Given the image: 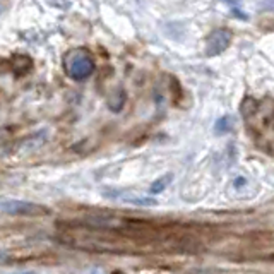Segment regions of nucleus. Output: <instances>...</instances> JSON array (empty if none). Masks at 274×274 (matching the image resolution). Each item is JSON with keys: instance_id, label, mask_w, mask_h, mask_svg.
<instances>
[{"instance_id": "obj_5", "label": "nucleus", "mask_w": 274, "mask_h": 274, "mask_svg": "<svg viewBox=\"0 0 274 274\" xmlns=\"http://www.w3.org/2000/svg\"><path fill=\"white\" fill-rule=\"evenodd\" d=\"M233 124H235L233 117H229V115H225V117H221L220 120L214 124V134H218V136L228 134V132L233 131Z\"/></svg>"}, {"instance_id": "obj_12", "label": "nucleus", "mask_w": 274, "mask_h": 274, "mask_svg": "<svg viewBox=\"0 0 274 274\" xmlns=\"http://www.w3.org/2000/svg\"><path fill=\"white\" fill-rule=\"evenodd\" d=\"M7 134H9V131H7V129H0V140H2Z\"/></svg>"}, {"instance_id": "obj_14", "label": "nucleus", "mask_w": 274, "mask_h": 274, "mask_svg": "<svg viewBox=\"0 0 274 274\" xmlns=\"http://www.w3.org/2000/svg\"><path fill=\"white\" fill-rule=\"evenodd\" d=\"M17 274H36V273H33V271H23V273H17Z\"/></svg>"}, {"instance_id": "obj_6", "label": "nucleus", "mask_w": 274, "mask_h": 274, "mask_svg": "<svg viewBox=\"0 0 274 274\" xmlns=\"http://www.w3.org/2000/svg\"><path fill=\"white\" fill-rule=\"evenodd\" d=\"M124 103H125V91L122 90V88H118V90L115 91L112 96H110V99H108V108L112 110V112L118 113L122 108H124Z\"/></svg>"}, {"instance_id": "obj_2", "label": "nucleus", "mask_w": 274, "mask_h": 274, "mask_svg": "<svg viewBox=\"0 0 274 274\" xmlns=\"http://www.w3.org/2000/svg\"><path fill=\"white\" fill-rule=\"evenodd\" d=\"M64 65L69 77L74 81H86L94 72V60H92L90 51L83 50V48H76V50L69 51L65 55Z\"/></svg>"}, {"instance_id": "obj_1", "label": "nucleus", "mask_w": 274, "mask_h": 274, "mask_svg": "<svg viewBox=\"0 0 274 274\" xmlns=\"http://www.w3.org/2000/svg\"><path fill=\"white\" fill-rule=\"evenodd\" d=\"M242 115L245 122L249 124L252 134L261 136L257 137V142L261 144L264 140V134L271 140V129H273V101L271 98H264L262 101H257L254 98H245L242 103Z\"/></svg>"}, {"instance_id": "obj_13", "label": "nucleus", "mask_w": 274, "mask_h": 274, "mask_svg": "<svg viewBox=\"0 0 274 274\" xmlns=\"http://www.w3.org/2000/svg\"><path fill=\"white\" fill-rule=\"evenodd\" d=\"M7 154V149L5 147H0V158H3Z\"/></svg>"}, {"instance_id": "obj_8", "label": "nucleus", "mask_w": 274, "mask_h": 274, "mask_svg": "<svg viewBox=\"0 0 274 274\" xmlns=\"http://www.w3.org/2000/svg\"><path fill=\"white\" fill-rule=\"evenodd\" d=\"M173 180V175L172 173H166L165 177H160V179L156 180V182H153L151 183V187H149V192L153 195H156V194H160V192L165 190L166 187L170 185V182Z\"/></svg>"}, {"instance_id": "obj_7", "label": "nucleus", "mask_w": 274, "mask_h": 274, "mask_svg": "<svg viewBox=\"0 0 274 274\" xmlns=\"http://www.w3.org/2000/svg\"><path fill=\"white\" fill-rule=\"evenodd\" d=\"M125 202H131L134 206H156L158 201L151 195H125L122 197Z\"/></svg>"}, {"instance_id": "obj_10", "label": "nucleus", "mask_w": 274, "mask_h": 274, "mask_svg": "<svg viewBox=\"0 0 274 274\" xmlns=\"http://www.w3.org/2000/svg\"><path fill=\"white\" fill-rule=\"evenodd\" d=\"M7 259H9V255H7V252L0 250V264H2V262H5Z\"/></svg>"}, {"instance_id": "obj_9", "label": "nucleus", "mask_w": 274, "mask_h": 274, "mask_svg": "<svg viewBox=\"0 0 274 274\" xmlns=\"http://www.w3.org/2000/svg\"><path fill=\"white\" fill-rule=\"evenodd\" d=\"M14 65H16V69H19L17 72L19 74H24L28 72L29 67H31V60H29L28 57H14Z\"/></svg>"}, {"instance_id": "obj_4", "label": "nucleus", "mask_w": 274, "mask_h": 274, "mask_svg": "<svg viewBox=\"0 0 274 274\" xmlns=\"http://www.w3.org/2000/svg\"><path fill=\"white\" fill-rule=\"evenodd\" d=\"M233 40V35L229 29H216L206 38V55L207 57H216L223 53L229 46Z\"/></svg>"}, {"instance_id": "obj_11", "label": "nucleus", "mask_w": 274, "mask_h": 274, "mask_svg": "<svg viewBox=\"0 0 274 274\" xmlns=\"http://www.w3.org/2000/svg\"><path fill=\"white\" fill-rule=\"evenodd\" d=\"M235 185H236V187H242V185H245V179H242V177H240V179H236Z\"/></svg>"}, {"instance_id": "obj_3", "label": "nucleus", "mask_w": 274, "mask_h": 274, "mask_svg": "<svg viewBox=\"0 0 274 274\" xmlns=\"http://www.w3.org/2000/svg\"><path fill=\"white\" fill-rule=\"evenodd\" d=\"M0 213L10 216H46L50 211L45 206L26 201H12V199H0Z\"/></svg>"}]
</instances>
